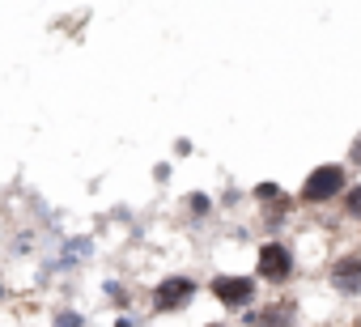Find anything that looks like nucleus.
Here are the masks:
<instances>
[{
    "mask_svg": "<svg viewBox=\"0 0 361 327\" xmlns=\"http://www.w3.org/2000/svg\"><path fill=\"white\" fill-rule=\"evenodd\" d=\"M348 183H353V171L344 161H319V166L306 171V179L298 187V204L302 209H331V204H340Z\"/></svg>",
    "mask_w": 361,
    "mask_h": 327,
    "instance_id": "1",
    "label": "nucleus"
},
{
    "mask_svg": "<svg viewBox=\"0 0 361 327\" xmlns=\"http://www.w3.org/2000/svg\"><path fill=\"white\" fill-rule=\"evenodd\" d=\"M298 251L285 238H259L255 242V280L264 289H285L298 280Z\"/></svg>",
    "mask_w": 361,
    "mask_h": 327,
    "instance_id": "2",
    "label": "nucleus"
},
{
    "mask_svg": "<svg viewBox=\"0 0 361 327\" xmlns=\"http://www.w3.org/2000/svg\"><path fill=\"white\" fill-rule=\"evenodd\" d=\"M204 289H209V297H213L221 310H230V314L255 306L259 293H264V285L255 280V272H213Z\"/></svg>",
    "mask_w": 361,
    "mask_h": 327,
    "instance_id": "3",
    "label": "nucleus"
},
{
    "mask_svg": "<svg viewBox=\"0 0 361 327\" xmlns=\"http://www.w3.org/2000/svg\"><path fill=\"white\" fill-rule=\"evenodd\" d=\"M200 280L188 276V272H166L153 289H149V310L153 314H183L192 310V302L200 297Z\"/></svg>",
    "mask_w": 361,
    "mask_h": 327,
    "instance_id": "4",
    "label": "nucleus"
},
{
    "mask_svg": "<svg viewBox=\"0 0 361 327\" xmlns=\"http://www.w3.org/2000/svg\"><path fill=\"white\" fill-rule=\"evenodd\" d=\"M327 289L336 297H361V251H336L327 264Z\"/></svg>",
    "mask_w": 361,
    "mask_h": 327,
    "instance_id": "5",
    "label": "nucleus"
},
{
    "mask_svg": "<svg viewBox=\"0 0 361 327\" xmlns=\"http://www.w3.org/2000/svg\"><path fill=\"white\" fill-rule=\"evenodd\" d=\"M94 247H98L94 234H73V238H64V242H60V255L51 259L56 272H77V268L94 255Z\"/></svg>",
    "mask_w": 361,
    "mask_h": 327,
    "instance_id": "6",
    "label": "nucleus"
},
{
    "mask_svg": "<svg viewBox=\"0 0 361 327\" xmlns=\"http://www.w3.org/2000/svg\"><path fill=\"white\" fill-rule=\"evenodd\" d=\"M259 323H264V327H298V323H302L298 302L285 297V293H276L268 306H259Z\"/></svg>",
    "mask_w": 361,
    "mask_h": 327,
    "instance_id": "7",
    "label": "nucleus"
},
{
    "mask_svg": "<svg viewBox=\"0 0 361 327\" xmlns=\"http://www.w3.org/2000/svg\"><path fill=\"white\" fill-rule=\"evenodd\" d=\"M213 213H217V200L209 192H188L183 196V217L188 221H209Z\"/></svg>",
    "mask_w": 361,
    "mask_h": 327,
    "instance_id": "8",
    "label": "nucleus"
},
{
    "mask_svg": "<svg viewBox=\"0 0 361 327\" xmlns=\"http://www.w3.org/2000/svg\"><path fill=\"white\" fill-rule=\"evenodd\" d=\"M340 217L361 226V183H348V192L340 196Z\"/></svg>",
    "mask_w": 361,
    "mask_h": 327,
    "instance_id": "9",
    "label": "nucleus"
},
{
    "mask_svg": "<svg viewBox=\"0 0 361 327\" xmlns=\"http://www.w3.org/2000/svg\"><path fill=\"white\" fill-rule=\"evenodd\" d=\"M285 196H289V192H285L276 179H264V183L251 187V200H255V204H276V200H285Z\"/></svg>",
    "mask_w": 361,
    "mask_h": 327,
    "instance_id": "10",
    "label": "nucleus"
},
{
    "mask_svg": "<svg viewBox=\"0 0 361 327\" xmlns=\"http://www.w3.org/2000/svg\"><path fill=\"white\" fill-rule=\"evenodd\" d=\"M102 297H106L111 306H119V310H128V306H132V289H128L123 280H115V276H111V280H102Z\"/></svg>",
    "mask_w": 361,
    "mask_h": 327,
    "instance_id": "11",
    "label": "nucleus"
},
{
    "mask_svg": "<svg viewBox=\"0 0 361 327\" xmlns=\"http://www.w3.org/2000/svg\"><path fill=\"white\" fill-rule=\"evenodd\" d=\"M51 327H85V314H81L77 306H60V310L51 314Z\"/></svg>",
    "mask_w": 361,
    "mask_h": 327,
    "instance_id": "12",
    "label": "nucleus"
},
{
    "mask_svg": "<svg viewBox=\"0 0 361 327\" xmlns=\"http://www.w3.org/2000/svg\"><path fill=\"white\" fill-rule=\"evenodd\" d=\"M344 166H348V171H361V132L348 140V157H344Z\"/></svg>",
    "mask_w": 361,
    "mask_h": 327,
    "instance_id": "13",
    "label": "nucleus"
},
{
    "mask_svg": "<svg viewBox=\"0 0 361 327\" xmlns=\"http://www.w3.org/2000/svg\"><path fill=\"white\" fill-rule=\"evenodd\" d=\"M238 327H264V323H259V306H247V310H238Z\"/></svg>",
    "mask_w": 361,
    "mask_h": 327,
    "instance_id": "14",
    "label": "nucleus"
},
{
    "mask_svg": "<svg viewBox=\"0 0 361 327\" xmlns=\"http://www.w3.org/2000/svg\"><path fill=\"white\" fill-rule=\"evenodd\" d=\"M170 149H174L170 157H192V149H196V144H192L188 136H174V144H170Z\"/></svg>",
    "mask_w": 361,
    "mask_h": 327,
    "instance_id": "15",
    "label": "nucleus"
},
{
    "mask_svg": "<svg viewBox=\"0 0 361 327\" xmlns=\"http://www.w3.org/2000/svg\"><path fill=\"white\" fill-rule=\"evenodd\" d=\"M111 327H140V319H136V314H128V310H119Z\"/></svg>",
    "mask_w": 361,
    "mask_h": 327,
    "instance_id": "16",
    "label": "nucleus"
},
{
    "mask_svg": "<svg viewBox=\"0 0 361 327\" xmlns=\"http://www.w3.org/2000/svg\"><path fill=\"white\" fill-rule=\"evenodd\" d=\"M153 183H170V161H157L153 166Z\"/></svg>",
    "mask_w": 361,
    "mask_h": 327,
    "instance_id": "17",
    "label": "nucleus"
},
{
    "mask_svg": "<svg viewBox=\"0 0 361 327\" xmlns=\"http://www.w3.org/2000/svg\"><path fill=\"white\" fill-rule=\"evenodd\" d=\"M221 204H226V209H238V204H243V192H238V187H230V192L221 196Z\"/></svg>",
    "mask_w": 361,
    "mask_h": 327,
    "instance_id": "18",
    "label": "nucleus"
},
{
    "mask_svg": "<svg viewBox=\"0 0 361 327\" xmlns=\"http://www.w3.org/2000/svg\"><path fill=\"white\" fill-rule=\"evenodd\" d=\"M5 297H9V285H5V276H0V306H5Z\"/></svg>",
    "mask_w": 361,
    "mask_h": 327,
    "instance_id": "19",
    "label": "nucleus"
},
{
    "mask_svg": "<svg viewBox=\"0 0 361 327\" xmlns=\"http://www.w3.org/2000/svg\"><path fill=\"white\" fill-rule=\"evenodd\" d=\"M200 327H234V323H226V319H213V323H200Z\"/></svg>",
    "mask_w": 361,
    "mask_h": 327,
    "instance_id": "20",
    "label": "nucleus"
}]
</instances>
